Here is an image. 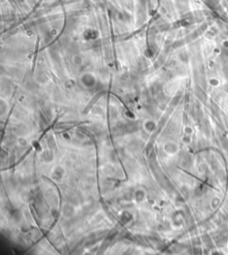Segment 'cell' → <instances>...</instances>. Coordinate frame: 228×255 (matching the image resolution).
Masks as SVG:
<instances>
[{"mask_svg": "<svg viewBox=\"0 0 228 255\" xmlns=\"http://www.w3.org/2000/svg\"><path fill=\"white\" fill-rule=\"evenodd\" d=\"M225 76L228 78V66L225 67Z\"/></svg>", "mask_w": 228, "mask_h": 255, "instance_id": "6da1fadb", "label": "cell"}]
</instances>
